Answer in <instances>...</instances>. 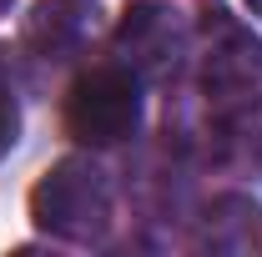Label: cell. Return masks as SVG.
Here are the masks:
<instances>
[{"label": "cell", "mask_w": 262, "mask_h": 257, "mask_svg": "<svg viewBox=\"0 0 262 257\" xmlns=\"http://www.w3.org/2000/svg\"><path fill=\"white\" fill-rule=\"evenodd\" d=\"M31 217L51 237L101 242V232L111 227V182H106V172L91 166L86 157L56 161L31 192Z\"/></svg>", "instance_id": "cell-1"}, {"label": "cell", "mask_w": 262, "mask_h": 257, "mask_svg": "<svg viewBox=\"0 0 262 257\" xmlns=\"http://www.w3.org/2000/svg\"><path fill=\"white\" fill-rule=\"evenodd\" d=\"M141 126V76L126 61H101L66 91V131L81 146H116Z\"/></svg>", "instance_id": "cell-2"}, {"label": "cell", "mask_w": 262, "mask_h": 257, "mask_svg": "<svg viewBox=\"0 0 262 257\" xmlns=\"http://www.w3.org/2000/svg\"><path fill=\"white\" fill-rule=\"evenodd\" d=\"M121 56L141 81H166L182 56H187V26H182V10L166 5V0H136L126 15H121Z\"/></svg>", "instance_id": "cell-3"}, {"label": "cell", "mask_w": 262, "mask_h": 257, "mask_svg": "<svg viewBox=\"0 0 262 257\" xmlns=\"http://www.w3.org/2000/svg\"><path fill=\"white\" fill-rule=\"evenodd\" d=\"M207 56H202V86L212 96H242L252 91V81L262 76V40L252 31H242L237 20H212L207 26Z\"/></svg>", "instance_id": "cell-4"}, {"label": "cell", "mask_w": 262, "mask_h": 257, "mask_svg": "<svg viewBox=\"0 0 262 257\" xmlns=\"http://www.w3.org/2000/svg\"><path fill=\"white\" fill-rule=\"evenodd\" d=\"M96 35V0H35L31 10V46L46 61L76 56Z\"/></svg>", "instance_id": "cell-5"}, {"label": "cell", "mask_w": 262, "mask_h": 257, "mask_svg": "<svg viewBox=\"0 0 262 257\" xmlns=\"http://www.w3.org/2000/svg\"><path fill=\"white\" fill-rule=\"evenodd\" d=\"M202 242L212 252H257L262 247V207L247 197H222L217 207H207V227Z\"/></svg>", "instance_id": "cell-6"}, {"label": "cell", "mask_w": 262, "mask_h": 257, "mask_svg": "<svg viewBox=\"0 0 262 257\" xmlns=\"http://www.w3.org/2000/svg\"><path fill=\"white\" fill-rule=\"evenodd\" d=\"M15 131H20V111H15V96L0 86V157L15 146Z\"/></svg>", "instance_id": "cell-7"}, {"label": "cell", "mask_w": 262, "mask_h": 257, "mask_svg": "<svg viewBox=\"0 0 262 257\" xmlns=\"http://www.w3.org/2000/svg\"><path fill=\"white\" fill-rule=\"evenodd\" d=\"M247 10H252V15H262V0H247Z\"/></svg>", "instance_id": "cell-8"}]
</instances>
